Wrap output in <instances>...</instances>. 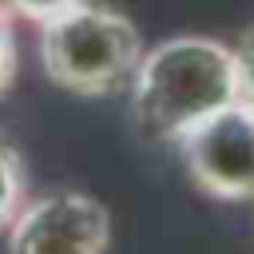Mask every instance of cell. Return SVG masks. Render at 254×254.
<instances>
[{
  "label": "cell",
  "instance_id": "obj_1",
  "mask_svg": "<svg viewBox=\"0 0 254 254\" xmlns=\"http://www.w3.org/2000/svg\"><path fill=\"white\" fill-rule=\"evenodd\" d=\"M131 111L143 135L175 143L210 111L234 103V56L214 36H171L143 48L131 75Z\"/></svg>",
  "mask_w": 254,
  "mask_h": 254
},
{
  "label": "cell",
  "instance_id": "obj_2",
  "mask_svg": "<svg viewBox=\"0 0 254 254\" xmlns=\"http://www.w3.org/2000/svg\"><path fill=\"white\" fill-rule=\"evenodd\" d=\"M143 60L139 28L103 4H75L64 16L40 24V64L48 79L71 95H111L131 83Z\"/></svg>",
  "mask_w": 254,
  "mask_h": 254
},
{
  "label": "cell",
  "instance_id": "obj_3",
  "mask_svg": "<svg viewBox=\"0 0 254 254\" xmlns=\"http://www.w3.org/2000/svg\"><path fill=\"white\" fill-rule=\"evenodd\" d=\"M179 155L194 187L222 202L254 198V111L238 99L210 111L179 139Z\"/></svg>",
  "mask_w": 254,
  "mask_h": 254
},
{
  "label": "cell",
  "instance_id": "obj_4",
  "mask_svg": "<svg viewBox=\"0 0 254 254\" xmlns=\"http://www.w3.org/2000/svg\"><path fill=\"white\" fill-rule=\"evenodd\" d=\"M107 242L111 214L83 190L40 194L8 226V254H107Z\"/></svg>",
  "mask_w": 254,
  "mask_h": 254
},
{
  "label": "cell",
  "instance_id": "obj_5",
  "mask_svg": "<svg viewBox=\"0 0 254 254\" xmlns=\"http://www.w3.org/2000/svg\"><path fill=\"white\" fill-rule=\"evenodd\" d=\"M24 202H28L24 155L16 151V143H8V139L0 135V230L12 226V218L20 214Z\"/></svg>",
  "mask_w": 254,
  "mask_h": 254
},
{
  "label": "cell",
  "instance_id": "obj_6",
  "mask_svg": "<svg viewBox=\"0 0 254 254\" xmlns=\"http://www.w3.org/2000/svg\"><path fill=\"white\" fill-rule=\"evenodd\" d=\"M230 56H234V99L254 111V28H246L238 44H230Z\"/></svg>",
  "mask_w": 254,
  "mask_h": 254
},
{
  "label": "cell",
  "instance_id": "obj_7",
  "mask_svg": "<svg viewBox=\"0 0 254 254\" xmlns=\"http://www.w3.org/2000/svg\"><path fill=\"white\" fill-rule=\"evenodd\" d=\"M75 4H83V0H0V8H4L8 16H24V20H32V24H48V20L64 16V12L75 8Z\"/></svg>",
  "mask_w": 254,
  "mask_h": 254
},
{
  "label": "cell",
  "instance_id": "obj_8",
  "mask_svg": "<svg viewBox=\"0 0 254 254\" xmlns=\"http://www.w3.org/2000/svg\"><path fill=\"white\" fill-rule=\"evenodd\" d=\"M16 79V36H12V16L0 8V95Z\"/></svg>",
  "mask_w": 254,
  "mask_h": 254
}]
</instances>
